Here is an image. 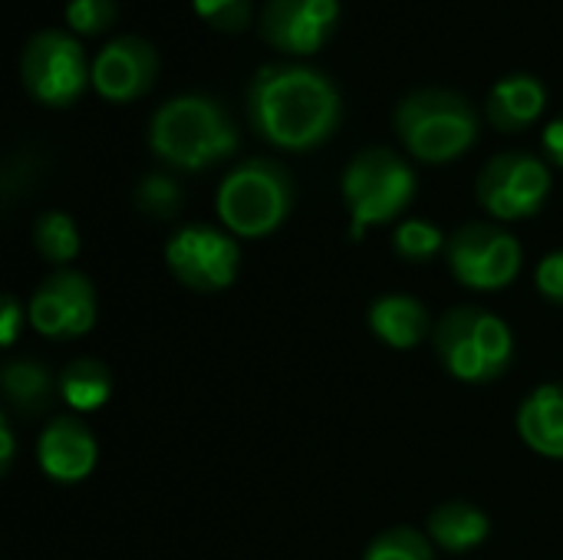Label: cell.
<instances>
[{
  "label": "cell",
  "mask_w": 563,
  "mask_h": 560,
  "mask_svg": "<svg viewBox=\"0 0 563 560\" xmlns=\"http://www.w3.org/2000/svg\"><path fill=\"white\" fill-rule=\"evenodd\" d=\"M247 122L274 149L313 152L343 122L340 86L307 63H264L247 83Z\"/></svg>",
  "instance_id": "obj_1"
},
{
  "label": "cell",
  "mask_w": 563,
  "mask_h": 560,
  "mask_svg": "<svg viewBox=\"0 0 563 560\" xmlns=\"http://www.w3.org/2000/svg\"><path fill=\"white\" fill-rule=\"evenodd\" d=\"M241 145L231 112L208 92H178L148 119V152L175 172H205Z\"/></svg>",
  "instance_id": "obj_2"
},
{
  "label": "cell",
  "mask_w": 563,
  "mask_h": 560,
  "mask_svg": "<svg viewBox=\"0 0 563 560\" xmlns=\"http://www.w3.org/2000/svg\"><path fill=\"white\" fill-rule=\"evenodd\" d=\"M393 125L402 149L426 165H449L475 149L482 122L468 96L459 89H412L393 109Z\"/></svg>",
  "instance_id": "obj_3"
},
{
  "label": "cell",
  "mask_w": 563,
  "mask_h": 560,
  "mask_svg": "<svg viewBox=\"0 0 563 560\" xmlns=\"http://www.w3.org/2000/svg\"><path fill=\"white\" fill-rule=\"evenodd\" d=\"M432 347L442 370L468 386L498 383L515 363V333L508 320L478 304H459L445 310L435 320Z\"/></svg>",
  "instance_id": "obj_4"
},
{
  "label": "cell",
  "mask_w": 563,
  "mask_h": 560,
  "mask_svg": "<svg viewBox=\"0 0 563 560\" xmlns=\"http://www.w3.org/2000/svg\"><path fill=\"white\" fill-rule=\"evenodd\" d=\"M294 175L277 158H244L218 185L214 211L224 231L244 241L271 238L294 211Z\"/></svg>",
  "instance_id": "obj_5"
},
{
  "label": "cell",
  "mask_w": 563,
  "mask_h": 560,
  "mask_svg": "<svg viewBox=\"0 0 563 560\" xmlns=\"http://www.w3.org/2000/svg\"><path fill=\"white\" fill-rule=\"evenodd\" d=\"M419 188L416 168L386 145L360 149L340 178V191L350 211V238L360 241L369 228L399 224V215L412 205Z\"/></svg>",
  "instance_id": "obj_6"
},
{
  "label": "cell",
  "mask_w": 563,
  "mask_h": 560,
  "mask_svg": "<svg viewBox=\"0 0 563 560\" xmlns=\"http://www.w3.org/2000/svg\"><path fill=\"white\" fill-rule=\"evenodd\" d=\"M20 83L40 106L66 109L82 99L86 86H92V63L76 33L49 26L23 43Z\"/></svg>",
  "instance_id": "obj_7"
},
{
  "label": "cell",
  "mask_w": 563,
  "mask_h": 560,
  "mask_svg": "<svg viewBox=\"0 0 563 560\" xmlns=\"http://www.w3.org/2000/svg\"><path fill=\"white\" fill-rule=\"evenodd\" d=\"M445 261L452 277L468 290H505L525 267L521 241L492 221H468L449 234Z\"/></svg>",
  "instance_id": "obj_8"
},
{
  "label": "cell",
  "mask_w": 563,
  "mask_h": 560,
  "mask_svg": "<svg viewBox=\"0 0 563 560\" xmlns=\"http://www.w3.org/2000/svg\"><path fill=\"white\" fill-rule=\"evenodd\" d=\"M478 205L501 224L534 218L551 198V165L531 152H501L475 178Z\"/></svg>",
  "instance_id": "obj_9"
},
{
  "label": "cell",
  "mask_w": 563,
  "mask_h": 560,
  "mask_svg": "<svg viewBox=\"0 0 563 560\" xmlns=\"http://www.w3.org/2000/svg\"><path fill=\"white\" fill-rule=\"evenodd\" d=\"M165 264L181 287L195 294H218L241 274V244L224 228L191 221L168 238Z\"/></svg>",
  "instance_id": "obj_10"
},
{
  "label": "cell",
  "mask_w": 563,
  "mask_h": 560,
  "mask_svg": "<svg viewBox=\"0 0 563 560\" xmlns=\"http://www.w3.org/2000/svg\"><path fill=\"white\" fill-rule=\"evenodd\" d=\"M99 300L92 281L76 267H53L26 304V323L46 340H79L96 327Z\"/></svg>",
  "instance_id": "obj_11"
},
{
  "label": "cell",
  "mask_w": 563,
  "mask_h": 560,
  "mask_svg": "<svg viewBox=\"0 0 563 560\" xmlns=\"http://www.w3.org/2000/svg\"><path fill=\"white\" fill-rule=\"evenodd\" d=\"M340 26V0H267L257 33L284 56H310Z\"/></svg>",
  "instance_id": "obj_12"
},
{
  "label": "cell",
  "mask_w": 563,
  "mask_h": 560,
  "mask_svg": "<svg viewBox=\"0 0 563 560\" xmlns=\"http://www.w3.org/2000/svg\"><path fill=\"white\" fill-rule=\"evenodd\" d=\"M162 69L158 50L145 36H115L92 59V89L109 102L142 99Z\"/></svg>",
  "instance_id": "obj_13"
},
{
  "label": "cell",
  "mask_w": 563,
  "mask_h": 560,
  "mask_svg": "<svg viewBox=\"0 0 563 560\" xmlns=\"http://www.w3.org/2000/svg\"><path fill=\"white\" fill-rule=\"evenodd\" d=\"M99 442L79 416H56L36 439V465L56 485H79L96 472Z\"/></svg>",
  "instance_id": "obj_14"
},
{
  "label": "cell",
  "mask_w": 563,
  "mask_h": 560,
  "mask_svg": "<svg viewBox=\"0 0 563 560\" xmlns=\"http://www.w3.org/2000/svg\"><path fill=\"white\" fill-rule=\"evenodd\" d=\"M366 327L379 343H386L389 350H399V353L416 350L435 330L429 307L419 297L402 294V290L379 294L366 307Z\"/></svg>",
  "instance_id": "obj_15"
},
{
  "label": "cell",
  "mask_w": 563,
  "mask_h": 560,
  "mask_svg": "<svg viewBox=\"0 0 563 560\" xmlns=\"http://www.w3.org/2000/svg\"><path fill=\"white\" fill-rule=\"evenodd\" d=\"M515 429L534 455L563 462V383L534 386L518 406Z\"/></svg>",
  "instance_id": "obj_16"
},
{
  "label": "cell",
  "mask_w": 563,
  "mask_h": 560,
  "mask_svg": "<svg viewBox=\"0 0 563 560\" xmlns=\"http://www.w3.org/2000/svg\"><path fill=\"white\" fill-rule=\"evenodd\" d=\"M544 106H548L544 83L531 73H511L492 86L485 112L498 132H525L544 116Z\"/></svg>",
  "instance_id": "obj_17"
},
{
  "label": "cell",
  "mask_w": 563,
  "mask_h": 560,
  "mask_svg": "<svg viewBox=\"0 0 563 560\" xmlns=\"http://www.w3.org/2000/svg\"><path fill=\"white\" fill-rule=\"evenodd\" d=\"M426 535L445 554H468L488 541L492 518L478 505L455 498V502H442L439 508H432L426 521Z\"/></svg>",
  "instance_id": "obj_18"
},
{
  "label": "cell",
  "mask_w": 563,
  "mask_h": 560,
  "mask_svg": "<svg viewBox=\"0 0 563 560\" xmlns=\"http://www.w3.org/2000/svg\"><path fill=\"white\" fill-rule=\"evenodd\" d=\"M0 389L7 406L20 416H43L53 399H59V373L33 356L10 360L0 370Z\"/></svg>",
  "instance_id": "obj_19"
},
{
  "label": "cell",
  "mask_w": 563,
  "mask_h": 560,
  "mask_svg": "<svg viewBox=\"0 0 563 560\" xmlns=\"http://www.w3.org/2000/svg\"><path fill=\"white\" fill-rule=\"evenodd\" d=\"M59 399L73 416L99 413L112 399V370L96 356L69 360L59 370Z\"/></svg>",
  "instance_id": "obj_20"
},
{
  "label": "cell",
  "mask_w": 563,
  "mask_h": 560,
  "mask_svg": "<svg viewBox=\"0 0 563 560\" xmlns=\"http://www.w3.org/2000/svg\"><path fill=\"white\" fill-rule=\"evenodd\" d=\"M33 248L46 264L69 267L82 251V234H79L76 218L66 215V211H56V208L43 211L33 221Z\"/></svg>",
  "instance_id": "obj_21"
},
{
  "label": "cell",
  "mask_w": 563,
  "mask_h": 560,
  "mask_svg": "<svg viewBox=\"0 0 563 560\" xmlns=\"http://www.w3.org/2000/svg\"><path fill=\"white\" fill-rule=\"evenodd\" d=\"M445 248H449L445 231L426 218H402L393 228V254L406 264H426L445 254Z\"/></svg>",
  "instance_id": "obj_22"
},
{
  "label": "cell",
  "mask_w": 563,
  "mask_h": 560,
  "mask_svg": "<svg viewBox=\"0 0 563 560\" xmlns=\"http://www.w3.org/2000/svg\"><path fill=\"white\" fill-rule=\"evenodd\" d=\"M132 205L155 221H172L185 208V191L168 172H148L132 188Z\"/></svg>",
  "instance_id": "obj_23"
},
{
  "label": "cell",
  "mask_w": 563,
  "mask_h": 560,
  "mask_svg": "<svg viewBox=\"0 0 563 560\" xmlns=\"http://www.w3.org/2000/svg\"><path fill=\"white\" fill-rule=\"evenodd\" d=\"M363 560H435V545L429 541L426 531L412 525H396L379 531L366 545Z\"/></svg>",
  "instance_id": "obj_24"
},
{
  "label": "cell",
  "mask_w": 563,
  "mask_h": 560,
  "mask_svg": "<svg viewBox=\"0 0 563 560\" xmlns=\"http://www.w3.org/2000/svg\"><path fill=\"white\" fill-rule=\"evenodd\" d=\"M115 0H66V26L76 36H99L115 23Z\"/></svg>",
  "instance_id": "obj_25"
},
{
  "label": "cell",
  "mask_w": 563,
  "mask_h": 560,
  "mask_svg": "<svg viewBox=\"0 0 563 560\" xmlns=\"http://www.w3.org/2000/svg\"><path fill=\"white\" fill-rule=\"evenodd\" d=\"M191 3L208 26L224 33L244 30L254 17V0H191Z\"/></svg>",
  "instance_id": "obj_26"
},
{
  "label": "cell",
  "mask_w": 563,
  "mask_h": 560,
  "mask_svg": "<svg viewBox=\"0 0 563 560\" xmlns=\"http://www.w3.org/2000/svg\"><path fill=\"white\" fill-rule=\"evenodd\" d=\"M534 287L548 304L563 307V248L541 257V264L534 267Z\"/></svg>",
  "instance_id": "obj_27"
},
{
  "label": "cell",
  "mask_w": 563,
  "mask_h": 560,
  "mask_svg": "<svg viewBox=\"0 0 563 560\" xmlns=\"http://www.w3.org/2000/svg\"><path fill=\"white\" fill-rule=\"evenodd\" d=\"M26 323V307H20V300L13 294L3 297V310H0V347L10 350L20 340V330Z\"/></svg>",
  "instance_id": "obj_28"
},
{
  "label": "cell",
  "mask_w": 563,
  "mask_h": 560,
  "mask_svg": "<svg viewBox=\"0 0 563 560\" xmlns=\"http://www.w3.org/2000/svg\"><path fill=\"white\" fill-rule=\"evenodd\" d=\"M541 145H544V155H548V162H554L558 168H563V112L561 116H554V119L544 125Z\"/></svg>",
  "instance_id": "obj_29"
},
{
  "label": "cell",
  "mask_w": 563,
  "mask_h": 560,
  "mask_svg": "<svg viewBox=\"0 0 563 560\" xmlns=\"http://www.w3.org/2000/svg\"><path fill=\"white\" fill-rule=\"evenodd\" d=\"M16 455V442H13V426L7 419H0V472L7 475Z\"/></svg>",
  "instance_id": "obj_30"
}]
</instances>
